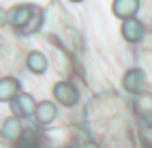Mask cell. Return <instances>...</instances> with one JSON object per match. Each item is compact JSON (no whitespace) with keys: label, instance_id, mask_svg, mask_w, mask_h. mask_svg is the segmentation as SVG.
Masks as SVG:
<instances>
[{"label":"cell","instance_id":"6da1fadb","mask_svg":"<svg viewBox=\"0 0 152 148\" xmlns=\"http://www.w3.org/2000/svg\"><path fill=\"white\" fill-rule=\"evenodd\" d=\"M37 11L39 9L32 7V4H17V7H13L11 11H9V22H11L13 28H17V30L24 32V28L30 24V19L34 17Z\"/></svg>","mask_w":152,"mask_h":148},{"label":"cell","instance_id":"7a4b0ae2","mask_svg":"<svg viewBox=\"0 0 152 148\" xmlns=\"http://www.w3.org/2000/svg\"><path fill=\"white\" fill-rule=\"evenodd\" d=\"M34 110H37V101L26 92H19L13 101H11V112L13 116L19 118H34Z\"/></svg>","mask_w":152,"mask_h":148},{"label":"cell","instance_id":"3957f363","mask_svg":"<svg viewBox=\"0 0 152 148\" xmlns=\"http://www.w3.org/2000/svg\"><path fill=\"white\" fill-rule=\"evenodd\" d=\"M54 99L60 103V105H64V107H73L77 103V88L71 84V82H58L54 86Z\"/></svg>","mask_w":152,"mask_h":148},{"label":"cell","instance_id":"277c9868","mask_svg":"<svg viewBox=\"0 0 152 148\" xmlns=\"http://www.w3.org/2000/svg\"><path fill=\"white\" fill-rule=\"evenodd\" d=\"M122 86H124V90L131 92V95H139V92H144V88H146V73L141 71V69H129V71L124 73L122 77Z\"/></svg>","mask_w":152,"mask_h":148},{"label":"cell","instance_id":"5b68a950","mask_svg":"<svg viewBox=\"0 0 152 148\" xmlns=\"http://www.w3.org/2000/svg\"><path fill=\"white\" fill-rule=\"evenodd\" d=\"M120 30H122V37H124L126 43H139L141 39H144V24H141L137 17L122 19Z\"/></svg>","mask_w":152,"mask_h":148},{"label":"cell","instance_id":"8992f818","mask_svg":"<svg viewBox=\"0 0 152 148\" xmlns=\"http://www.w3.org/2000/svg\"><path fill=\"white\" fill-rule=\"evenodd\" d=\"M139 11V0H114L111 2V13L120 19L135 17Z\"/></svg>","mask_w":152,"mask_h":148},{"label":"cell","instance_id":"52a82bcc","mask_svg":"<svg viewBox=\"0 0 152 148\" xmlns=\"http://www.w3.org/2000/svg\"><path fill=\"white\" fill-rule=\"evenodd\" d=\"M58 116V110H56V103L54 101H41L37 103V110H34V120L39 125H52Z\"/></svg>","mask_w":152,"mask_h":148},{"label":"cell","instance_id":"ba28073f","mask_svg":"<svg viewBox=\"0 0 152 148\" xmlns=\"http://www.w3.org/2000/svg\"><path fill=\"white\" fill-rule=\"evenodd\" d=\"M19 95V82L15 77H0V103H11Z\"/></svg>","mask_w":152,"mask_h":148},{"label":"cell","instance_id":"9c48e42d","mask_svg":"<svg viewBox=\"0 0 152 148\" xmlns=\"http://www.w3.org/2000/svg\"><path fill=\"white\" fill-rule=\"evenodd\" d=\"M24 131L26 129L22 127V118H19V116H9L7 120L2 122V135L7 137V140H11V142H17Z\"/></svg>","mask_w":152,"mask_h":148},{"label":"cell","instance_id":"30bf717a","mask_svg":"<svg viewBox=\"0 0 152 148\" xmlns=\"http://www.w3.org/2000/svg\"><path fill=\"white\" fill-rule=\"evenodd\" d=\"M26 64H28V69L32 73H37V75H41V73H45L47 71V58H45V54L43 52H30L28 56H26Z\"/></svg>","mask_w":152,"mask_h":148},{"label":"cell","instance_id":"8fae6325","mask_svg":"<svg viewBox=\"0 0 152 148\" xmlns=\"http://www.w3.org/2000/svg\"><path fill=\"white\" fill-rule=\"evenodd\" d=\"M135 110L144 116H152V95L139 92L137 99H135Z\"/></svg>","mask_w":152,"mask_h":148},{"label":"cell","instance_id":"7c38bea8","mask_svg":"<svg viewBox=\"0 0 152 148\" xmlns=\"http://www.w3.org/2000/svg\"><path fill=\"white\" fill-rule=\"evenodd\" d=\"M37 142H39L37 133H34L32 129H26V131L22 133V137L17 140V146H19V148H37Z\"/></svg>","mask_w":152,"mask_h":148},{"label":"cell","instance_id":"4fadbf2b","mask_svg":"<svg viewBox=\"0 0 152 148\" xmlns=\"http://www.w3.org/2000/svg\"><path fill=\"white\" fill-rule=\"evenodd\" d=\"M9 22V11H4V9H0V26H4Z\"/></svg>","mask_w":152,"mask_h":148},{"label":"cell","instance_id":"5bb4252c","mask_svg":"<svg viewBox=\"0 0 152 148\" xmlns=\"http://www.w3.org/2000/svg\"><path fill=\"white\" fill-rule=\"evenodd\" d=\"M82 148H99V146H96V144H94V142H86V144H84V146H82Z\"/></svg>","mask_w":152,"mask_h":148},{"label":"cell","instance_id":"9a60e30c","mask_svg":"<svg viewBox=\"0 0 152 148\" xmlns=\"http://www.w3.org/2000/svg\"><path fill=\"white\" fill-rule=\"evenodd\" d=\"M71 2H82V0H71Z\"/></svg>","mask_w":152,"mask_h":148}]
</instances>
